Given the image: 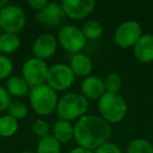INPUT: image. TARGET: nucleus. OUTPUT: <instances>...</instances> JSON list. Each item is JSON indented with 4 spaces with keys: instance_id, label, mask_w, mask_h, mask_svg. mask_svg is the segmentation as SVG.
Listing matches in <instances>:
<instances>
[{
    "instance_id": "nucleus-1",
    "label": "nucleus",
    "mask_w": 153,
    "mask_h": 153,
    "mask_svg": "<svg viewBox=\"0 0 153 153\" xmlns=\"http://www.w3.org/2000/svg\"><path fill=\"white\" fill-rule=\"evenodd\" d=\"M74 132L79 146L91 151L107 143L111 135V126L102 117L83 115L76 122Z\"/></svg>"
},
{
    "instance_id": "nucleus-2",
    "label": "nucleus",
    "mask_w": 153,
    "mask_h": 153,
    "mask_svg": "<svg viewBox=\"0 0 153 153\" xmlns=\"http://www.w3.org/2000/svg\"><path fill=\"white\" fill-rule=\"evenodd\" d=\"M88 108V101L79 94H68L60 99L57 105V114L59 120L71 121L76 117H82Z\"/></svg>"
},
{
    "instance_id": "nucleus-3",
    "label": "nucleus",
    "mask_w": 153,
    "mask_h": 153,
    "mask_svg": "<svg viewBox=\"0 0 153 153\" xmlns=\"http://www.w3.org/2000/svg\"><path fill=\"white\" fill-rule=\"evenodd\" d=\"M30 102L36 113L48 115L57 108L58 97L53 88L42 84L32 88L30 91Z\"/></svg>"
},
{
    "instance_id": "nucleus-4",
    "label": "nucleus",
    "mask_w": 153,
    "mask_h": 153,
    "mask_svg": "<svg viewBox=\"0 0 153 153\" xmlns=\"http://www.w3.org/2000/svg\"><path fill=\"white\" fill-rule=\"evenodd\" d=\"M99 110L105 121L108 123H117L125 117L127 104L119 94L105 92L99 99Z\"/></svg>"
},
{
    "instance_id": "nucleus-5",
    "label": "nucleus",
    "mask_w": 153,
    "mask_h": 153,
    "mask_svg": "<svg viewBox=\"0 0 153 153\" xmlns=\"http://www.w3.org/2000/svg\"><path fill=\"white\" fill-rule=\"evenodd\" d=\"M61 46L70 53H79L86 44V38L81 30L74 25H64L58 35Z\"/></svg>"
},
{
    "instance_id": "nucleus-6",
    "label": "nucleus",
    "mask_w": 153,
    "mask_h": 153,
    "mask_svg": "<svg viewBox=\"0 0 153 153\" xmlns=\"http://www.w3.org/2000/svg\"><path fill=\"white\" fill-rule=\"evenodd\" d=\"M25 22V14L16 5H7L0 11V27L5 33L17 34L24 27Z\"/></svg>"
},
{
    "instance_id": "nucleus-7",
    "label": "nucleus",
    "mask_w": 153,
    "mask_h": 153,
    "mask_svg": "<svg viewBox=\"0 0 153 153\" xmlns=\"http://www.w3.org/2000/svg\"><path fill=\"white\" fill-rule=\"evenodd\" d=\"M74 81V74L70 66L66 64H56L49 68L47 74V85L53 90H65L72 85Z\"/></svg>"
},
{
    "instance_id": "nucleus-8",
    "label": "nucleus",
    "mask_w": 153,
    "mask_h": 153,
    "mask_svg": "<svg viewBox=\"0 0 153 153\" xmlns=\"http://www.w3.org/2000/svg\"><path fill=\"white\" fill-rule=\"evenodd\" d=\"M49 68L43 60L38 58H32L26 61L22 68L23 79L27 82L28 85L36 87L42 85L43 82L46 81L47 74Z\"/></svg>"
},
{
    "instance_id": "nucleus-9",
    "label": "nucleus",
    "mask_w": 153,
    "mask_h": 153,
    "mask_svg": "<svg viewBox=\"0 0 153 153\" xmlns=\"http://www.w3.org/2000/svg\"><path fill=\"white\" fill-rule=\"evenodd\" d=\"M142 37V27L136 21L123 22L114 33V42L122 48L134 46Z\"/></svg>"
},
{
    "instance_id": "nucleus-10",
    "label": "nucleus",
    "mask_w": 153,
    "mask_h": 153,
    "mask_svg": "<svg viewBox=\"0 0 153 153\" xmlns=\"http://www.w3.org/2000/svg\"><path fill=\"white\" fill-rule=\"evenodd\" d=\"M96 2L92 0H64L62 7L66 16L74 20H81L94 12Z\"/></svg>"
},
{
    "instance_id": "nucleus-11",
    "label": "nucleus",
    "mask_w": 153,
    "mask_h": 153,
    "mask_svg": "<svg viewBox=\"0 0 153 153\" xmlns=\"http://www.w3.org/2000/svg\"><path fill=\"white\" fill-rule=\"evenodd\" d=\"M65 16L62 5L55 2H48L44 9L37 13L36 20L47 27H55L64 21Z\"/></svg>"
},
{
    "instance_id": "nucleus-12",
    "label": "nucleus",
    "mask_w": 153,
    "mask_h": 153,
    "mask_svg": "<svg viewBox=\"0 0 153 153\" xmlns=\"http://www.w3.org/2000/svg\"><path fill=\"white\" fill-rule=\"evenodd\" d=\"M58 42L53 36L49 34L41 35L38 37L33 46V53L35 58H38L44 61L45 59H49L57 51Z\"/></svg>"
},
{
    "instance_id": "nucleus-13",
    "label": "nucleus",
    "mask_w": 153,
    "mask_h": 153,
    "mask_svg": "<svg viewBox=\"0 0 153 153\" xmlns=\"http://www.w3.org/2000/svg\"><path fill=\"white\" fill-rule=\"evenodd\" d=\"M82 96L89 100L100 99L105 94L104 82L98 76H87L81 84Z\"/></svg>"
},
{
    "instance_id": "nucleus-14",
    "label": "nucleus",
    "mask_w": 153,
    "mask_h": 153,
    "mask_svg": "<svg viewBox=\"0 0 153 153\" xmlns=\"http://www.w3.org/2000/svg\"><path fill=\"white\" fill-rule=\"evenodd\" d=\"M134 55L143 63L153 61V35H144L140 37L134 45Z\"/></svg>"
},
{
    "instance_id": "nucleus-15",
    "label": "nucleus",
    "mask_w": 153,
    "mask_h": 153,
    "mask_svg": "<svg viewBox=\"0 0 153 153\" xmlns=\"http://www.w3.org/2000/svg\"><path fill=\"white\" fill-rule=\"evenodd\" d=\"M70 68L74 71V76H86L92 70V62L85 53H76L70 59Z\"/></svg>"
},
{
    "instance_id": "nucleus-16",
    "label": "nucleus",
    "mask_w": 153,
    "mask_h": 153,
    "mask_svg": "<svg viewBox=\"0 0 153 153\" xmlns=\"http://www.w3.org/2000/svg\"><path fill=\"white\" fill-rule=\"evenodd\" d=\"M74 128L68 121L59 120L53 126V136L59 143H66L74 137Z\"/></svg>"
},
{
    "instance_id": "nucleus-17",
    "label": "nucleus",
    "mask_w": 153,
    "mask_h": 153,
    "mask_svg": "<svg viewBox=\"0 0 153 153\" xmlns=\"http://www.w3.org/2000/svg\"><path fill=\"white\" fill-rule=\"evenodd\" d=\"M28 84L25 80L19 76H11L7 82V88L10 94L15 97H23L28 94Z\"/></svg>"
},
{
    "instance_id": "nucleus-18",
    "label": "nucleus",
    "mask_w": 153,
    "mask_h": 153,
    "mask_svg": "<svg viewBox=\"0 0 153 153\" xmlns=\"http://www.w3.org/2000/svg\"><path fill=\"white\" fill-rule=\"evenodd\" d=\"M20 38L16 34L0 35V51L3 53H13L20 47Z\"/></svg>"
},
{
    "instance_id": "nucleus-19",
    "label": "nucleus",
    "mask_w": 153,
    "mask_h": 153,
    "mask_svg": "<svg viewBox=\"0 0 153 153\" xmlns=\"http://www.w3.org/2000/svg\"><path fill=\"white\" fill-rule=\"evenodd\" d=\"M37 153H61L60 143L55 136L47 135L41 138L37 147Z\"/></svg>"
},
{
    "instance_id": "nucleus-20",
    "label": "nucleus",
    "mask_w": 153,
    "mask_h": 153,
    "mask_svg": "<svg viewBox=\"0 0 153 153\" xmlns=\"http://www.w3.org/2000/svg\"><path fill=\"white\" fill-rule=\"evenodd\" d=\"M18 129L17 120L11 115H4L0 117V135L3 137H10L14 135Z\"/></svg>"
},
{
    "instance_id": "nucleus-21",
    "label": "nucleus",
    "mask_w": 153,
    "mask_h": 153,
    "mask_svg": "<svg viewBox=\"0 0 153 153\" xmlns=\"http://www.w3.org/2000/svg\"><path fill=\"white\" fill-rule=\"evenodd\" d=\"M82 33L85 36V38H88L90 40H96L102 36L103 27L100 22L94 21V20H89L87 21L82 27Z\"/></svg>"
},
{
    "instance_id": "nucleus-22",
    "label": "nucleus",
    "mask_w": 153,
    "mask_h": 153,
    "mask_svg": "<svg viewBox=\"0 0 153 153\" xmlns=\"http://www.w3.org/2000/svg\"><path fill=\"white\" fill-rule=\"evenodd\" d=\"M128 153H153V146L144 138H136L129 144Z\"/></svg>"
},
{
    "instance_id": "nucleus-23",
    "label": "nucleus",
    "mask_w": 153,
    "mask_h": 153,
    "mask_svg": "<svg viewBox=\"0 0 153 153\" xmlns=\"http://www.w3.org/2000/svg\"><path fill=\"white\" fill-rule=\"evenodd\" d=\"M103 82H104L105 90H107V92L117 94V92L121 89L122 79H121V76L117 74H115V72L109 74L108 76H106V79Z\"/></svg>"
},
{
    "instance_id": "nucleus-24",
    "label": "nucleus",
    "mask_w": 153,
    "mask_h": 153,
    "mask_svg": "<svg viewBox=\"0 0 153 153\" xmlns=\"http://www.w3.org/2000/svg\"><path fill=\"white\" fill-rule=\"evenodd\" d=\"M7 110H9L10 113L9 115H11L15 120H22L27 114V107L22 102H19V101L12 102Z\"/></svg>"
},
{
    "instance_id": "nucleus-25",
    "label": "nucleus",
    "mask_w": 153,
    "mask_h": 153,
    "mask_svg": "<svg viewBox=\"0 0 153 153\" xmlns=\"http://www.w3.org/2000/svg\"><path fill=\"white\" fill-rule=\"evenodd\" d=\"M13 62L7 56H0V80L5 79L13 71Z\"/></svg>"
},
{
    "instance_id": "nucleus-26",
    "label": "nucleus",
    "mask_w": 153,
    "mask_h": 153,
    "mask_svg": "<svg viewBox=\"0 0 153 153\" xmlns=\"http://www.w3.org/2000/svg\"><path fill=\"white\" fill-rule=\"evenodd\" d=\"M33 131L37 136L43 138L48 135L49 133V125L43 120H37L33 125Z\"/></svg>"
},
{
    "instance_id": "nucleus-27",
    "label": "nucleus",
    "mask_w": 153,
    "mask_h": 153,
    "mask_svg": "<svg viewBox=\"0 0 153 153\" xmlns=\"http://www.w3.org/2000/svg\"><path fill=\"white\" fill-rule=\"evenodd\" d=\"M11 101V94H9V91L5 88L0 86V111L9 109L12 103Z\"/></svg>"
},
{
    "instance_id": "nucleus-28",
    "label": "nucleus",
    "mask_w": 153,
    "mask_h": 153,
    "mask_svg": "<svg viewBox=\"0 0 153 153\" xmlns=\"http://www.w3.org/2000/svg\"><path fill=\"white\" fill-rule=\"evenodd\" d=\"M94 153H122V150L112 143H105L104 145L100 146L99 148L96 149Z\"/></svg>"
},
{
    "instance_id": "nucleus-29",
    "label": "nucleus",
    "mask_w": 153,
    "mask_h": 153,
    "mask_svg": "<svg viewBox=\"0 0 153 153\" xmlns=\"http://www.w3.org/2000/svg\"><path fill=\"white\" fill-rule=\"evenodd\" d=\"M27 3L32 9L38 10V11L43 10L47 4H48V2H47L46 0H30Z\"/></svg>"
},
{
    "instance_id": "nucleus-30",
    "label": "nucleus",
    "mask_w": 153,
    "mask_h": 153,
    "mask_svg": "<svg viewBox=\"0 0 153 153\" xmlns=\"http://www.w3.org/2000/svg\"><path fill=\"white\" fill-rule=\"evenodd\" d=\"M70 153H94V152H92V151H90V150H87V149H84V148L79 147V148L72 149V150L70 151Z\"/></svg>"
},
{
    "instance_id": "nucleus-31",
    "label": "nucleus",
    "mask_w": 153,
    "mask_h": 153,
    "mask_svg": "<svg viewBox=\"0 0 153 153\" xmlns=\"http://www.w3.org/2000/svg\"><path fill=\"white\" fill-rule=\"evenodd\" d=\"M9 5V1L7 0H0V11H2L3 9Z\"/></svg>"
},
{
    "instance_id": "nucleus-32",
    "label": "nucleus",
    "mask_w": 153,
    "mask_h": 153,
    "mask_svg": "<svg viewBox=\"0 0 153 153\" xmlns=\"http://www.w3.org/2000/svg\"><path fill=\"white\" fill-rule=\"evenodd\" d=\"M23 153H33V152H23Z\"/></svg>"
},
{
    "instance_id": "nucleus-33",
    "label": "nucleus",
    "mask_w": 153,
    "mask_h": 153,
    "mask_svg": "<svg viewBox=\"0 0 153 153\" xmlns=\"http://www.w3.org/2000/svg\"><path fill=\"white\" fill-rule=\"evenodd\" d=\"M0 34H1V27H0Z\"/></svg>"
}]
</instances>
